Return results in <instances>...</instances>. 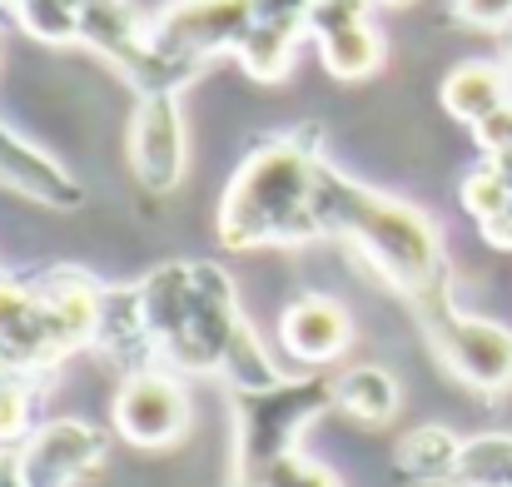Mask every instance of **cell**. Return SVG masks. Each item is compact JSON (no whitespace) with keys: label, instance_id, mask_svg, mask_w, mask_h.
<instances>
[{"label":"cell","instance_id":"obj_1","mask_svg":"<svg viewBox=\"0 0 512 487\" xmlns=\"http://www.w3.org/2000/svg\"><path fill=\"white\" fill-rule=\"evenodd\" d=\"M145 343L155 368L170 373H214L239 388H274L284 373L254 338L249 319L239 314L234 284L209 259H179L150 269L140 284H130Z\"/></svg>","mask_w":512,"mask_h":487},{"label":"cell","instance_id":"obj_2","mask_svg":"<svg viewBox=\"0 0 512 487\" xmlns=\"http://www.w3.org/2000/svg\"><path fill=\"white\" fill-rule=\"evenodd\" d=\"M324 130L294 125L259 140L219 199V244L224 249H294L324 239L319 229V174Z\"/></svg>","mask_w":512,"mask_h":487},{"label":"cell","instance_id":"obj_3","mask_svg":"<svg viewBox=\"0 0 512 487\" xmlns=\"http://www.w3.org/2000/svg\"><path fill=\"white\" fill-rule=\"evenodd\" d=\"M319 229L324 239H343L408 304L448 284V254H443L433 219L403 199H388L348 179L334 164H324L319 174Z\"/></svg>","mask_w":512,"mask_h":487},{"label":"cell","instance_id":"obj_4","mask_svg":"<svg viewBox=\"0 0 512 487\" xmlns=\"http://www.w3.org/2000/svg\"><path fill=\"white\" fill-rule=\"evenodd\" d=\"M110 284L75 264L40 274H0V368L45 378L70 353L95 348Z\"/></svg>","mask_w":512,"mask_h":487},{"label":"cell","instance_id":"obj_5","mask_svg":"<svg viewBox=\"0 0 512 487\" xmlns=\"http://www.w3.org/2000/svg\"><path fill=\"white\" fill-rule=\"evenodd\" d=\"M334 408V378H279L274 388L234 393V487H259L274 463L299 453V433Z\"/></svg>","mask_w":512,"mask_h":487},{"label":"cell","instance_id":"obj_6","mask_svg":"<svg viewBox=\"0 0 512 487\" xmlns=\"http://www.w3.org/2000/svg\"><path fill=\"white\" fill-rule=\"evenodd\" d=\"M408 309L423 328L433 358L458 383H468L473 393H508L512 388V328L478 319V314H463L458 299H453V279L428 289Z\"/></svg>","mask_w":512,"mask_h":487},{"label":"cell","instance_id":"obj_7","mask_svg":"<svg viewBox=\"0 0 512 487\" xmlns=\"http://www.w3.org/2000/svg\"><path fill=\"white\" fill-rule=\"evenodd\" d=\"M80 45H90L105 65L120 70V80H130L135 95H160V90H184L199 70L170 60L155 45L150 20L130 5V0H85L80 10Z\"/></svg>","mask_w":512,"mask_h":487},{"label":"cell","instance_id":"obj_8","mask_svg":"<svg viewBox=\"0 0 512 487\" xmlns=\"http://www.w3.org/2000/svg\"><path fill=\"white\" fill-rule=\"evenodd\" d=\"M115 428L135 448H170L189 433V393L170 368L125 373L115 393Z\"/></svg>","mask_w":512,"mask_h":487},{"label":"cell","instance_id":"obj_9","mask_svg":"<svg viewBox=\"0 0 512 487\" xmlns=\"http://www.w3.org/2000/svg\"><path fill=\"white\" fill-rule=\"evenodd\" d=\"M130 169L150 194H170L184 179L189 160V140H184V115H179V95H135V115H130Z\"/></svg>","mask_w":512,"mask_h":487},{"label":"cell","instance_id":"obj_10","mask_svg":"<svg viewBox=\"0 0 512 487\" xmlns=\"http://www.w3.org/2000/svg\"><path fill=\"white\" fill-rule=\"evenodd\" d=\"M100 463H105V433L80 423V418L40 423L15 448V468H20L25 487H70L85 473H95Z\"/></svg>","mask_w":512,"mask_h":487},{"label":"cell","instance_id":"obj_11","mask_svg":"<svg viewBox=\"0 0 512 487\" xmlns=\"http://www.w3.org/2000/svg\"><path fill=\"white\" fill-rule=\"evenodd\" d=\"M368 5L373 0H314L309 35L339 80H363L383 65V35L368 20Z\"/></svg>","mask_w":512,"mask_h":487},{"label":"cell","instance_id":"obj_12","mask_svg":"<svg viewBox=\"0 0 512 487\" xmlns=\"http://www.w3.org/2000/svg\"><path fill=\"white\" fill-rule=\"evenodd\" d=\"M244 10H249V40L239 50V65L254 80L274 85V80L289 75L294 50L309 35L314 0H244Z\"/></svg>","mask_w":512,"mask_h":487},{"label":"cell","instance_id":"obj_13","mask_svg":"<svg viewBox=\"0 0 512 487\" xmlns=\"http://www.w3.org/2000/svg\"><path fill=\"white\" fill-rule=\"evenodd\" d=\"M0 184L45 204V209H80L85 204L80 179L60 160H50L45 150H35L25 135H15L5 115H0Z\"/></svg>","mask_w":512,"mask_h":487},{"label":"cell","instance_id":"obj_14","mask_svg":"<svg viewBox=\"0 0 512 487\" xmlns=\"http://www.w3.org/2000/svg\"><path fill=\"white\" fill-rule=\"evenodd\" d=\"M279 343L289 348V358L309 363V368H329L343 358V348L353 343V319L339 299L329 294H304L284 309L279 319Z\"/></svg>","mask_w":512,"mask_h":487},{"label":"cell","instance_id":"obj_15","mask_svg":"<svg viewBox=\"0 0 512 487\" xmlns=\"http://www.w3.org/2000/svg\"><path fill=\"white\" fill-rule=\"evenodd\" d=\"M443 110L453 115V120H463L473 135L483 130V125H493L498 115H508L512 110V80L503 65H488V60H468V65H458L448 80H443Z\"/></svg>","mask_w":512,"mask_h":487},{"label":"cell","instance_id":"obj_16","mask_svg":"<svg viewBox=\"0 0 512 487\" xmlns=\"http://www.w3.org/2000/svg\"><path fill=\"white\" fill-rule=\"evenodd\" d=\"M458 458H463V438H453L448 428L428 423V428H413L403 443H398V478L423 487H453V473H458Z\"/></svg>","mask_w":512,"mask_h":487},{"label":"cell","instance_id":"obj_17","mask_svg":"<svg viewBox=\"0 0 512 487\" xmlns=\"http://www.w3.org/2000/svg\"><path fill=\"white\" fill-rule=\"evenodd\" d=\"M398 398H403L398 393V378L388 368H378V363L343 368L339 378H334V408L348 413L353 423H368V428L388 423L398 413Z\"/></svg>","mask_w":512,"mask_h":487},{"label":"cell","instance_id":"obj_18","mask_svg":"<svg viewBox=\"0 0 512 487\" xmlns=\"http://www.w3.org/2000/svg\"><path fill=\"white\" fill-rule=\"evenodd\" d=\"M80 10L85 0H0V15L40 45H80Z\"/></svg>","mask_w":512,"mask_h":487},{"label":"cell","instance_id":"obj_19","mask_svg":"<svg viewBox=\"0 0 512 487\" xmlns=\"http://www.w3.org/2000/svg\"><path fill=\"white\" fill-rule=\"evenodd\" d=\"M40 383L30 373H0V453H15L40 423H35V403H40Z\"/></svg>","mask_w":512,"mask_h":487},{"label":"cell","instance_id":"obj_20","mask_svg":"<svg viewBox=\"0 0 512 487\" xmlns=\"http://www.w3.org/2000/svg\"><path fill=\"white\" fill-rule=\"evenodd\" d=\"M259 487H339V478H334L329 468H319V463L289 453L284 463H274V468L264 473V483Z\"/></svg>","mask_w":512,"mask_h":487},{"label":"cell","instance_id":"obj_21","mask_svg":"<svg viewBox=\"0 0 512 487\" xmlns=\"http://www.w3.org/2000/svg\"><path fill=\"white\" fill-rule=\"evenodd\" d=\"M448 15H453L458 25H473V30H493V35H503V30L512 25V0H453Z\"/></svg>","mask_w":512,"mask_h":487},{"label":"cell","instance_id":"obj_22","mask_svg":"<svg viewBox=\"0 0 512 487\" xmlns=\"http://www.w3.org/2000/svg\"><path fill=\"white\" fill-rule=\"evenodd\" d=\"M498 65L508 70V80H512V25L503 30V35H498Z\"/></svg>","mask_w":512,"mask_h":487},{"label":"cell","instance_id":"obj_23","mask_svg":"<svg viewBox=\"0 0 512 487\" xmlns=\"http://www.w3.org/2000/svg\"><path fill=\"white\" fill-rule=\"evenodd\" d=\"M373 5H403V0H373Z\"/></svg>","mask_w":512,"mask_h":487},{"label":"cell","instance_id":"obj_24","mask_svg":"<svg viewBox=\"0 0 512 487\" xmlns=\"http://www.w3.org/2000/svg\"><path fill=\"white\" fill-rule=\"evenodd\" d=\"M0 20H5V15H0Z\"/></svg>","mask_w":512,"mask_h":487}]
</instances>
